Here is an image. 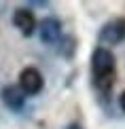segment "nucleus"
<instances>
[{
  "instance_id": "obj_1",
  "label": "nucleus",
  "mask_w": 125,
  "mask_h": 129,
  "mask_svg": "<svg viewBox=\"0 0 125 129\" xmlns=\"http://www.w3.org/2000/svg\"><path fill=\"white\" fill-rule=\"evenodd\" d=\"M91 70H93V85L102 95L110 93L117 78V61L115 55L106 47H97L91 55Z\"/></svg>"
},
{
  "instance_id": "obj_2",
  "label": "nucleus",
  "mask_w": 125,
  "mask_h": 129,
  "mask_svg": "<svg viewBox=\"0 0 125 129\" xmlns=\"http://www.w3.org/2000/svg\"><path fill=\"white\" fill-rule=\"evenodd\" d=\"M42 85H45V80H42V74L38 72L36 68H23L19 74V85L17 87L23 91V95H36L42 91Z\"/></svg>"
},
{
  "instance_id": "obj_3",
  "label": "nucleus",
  "mask_w": 125,
  "mask_h": 129,
  "mask_svg": "<svg viewBox=\"0 0 125 129\" xmlns=\"http://www.w3.org/2000/svg\"><path fill=\"white\" fill-rule=\"evenodd\" d=\"M38 36L45 45H55L62 38V21L55 17H45L38 23Z\"/></svg>"
},
{
  "instance_id": "obj_4",
  "label": "nucleus",
  "mask_w": 125,
  "mask_h": 129,
  "mask_svg": "<svg viewBox=\"0 0 125 129\" xmlns=\"http://www.w3.org/2000/svg\"><path fill=\"white\" fill-rule=\"evenodd\" d=\"M13 25L23 36H32L36 32V17L30 9H17L13 13Z\"/></svg>"
},
{
  "instance_id": "obj_5",
  "label": "nucleus",
  "mask_w": 125,
  "mask_h": 129,
  "mask_svg": "<svg viewBox=\"0 0 125 129\" xmlns=\"http://www.w3.org/2000/svg\"><path fill=\"white\" fill-rule=\"evenodd\" d=\"M0 98H2L4 106L11 108L13 112H19L23 108V104H26V95H23V91H21L17 85H7V87L0 91Z\"/></svg>"
},
{
  "instance_id": "obj_6",
  "label": "nucleus",
  "mask_w": 125,
  "mask_h": 129,
  "mask_svg": "<svg viewBox=\"0 0 125 129\" xmlns=\"http://www.w3.org/2000/svg\"><path fill=\"white\" fill-rule=\"evenodd\" d=\"M100 42H102V45H110V47L121 42V34H119V28H117L115 21H108L104 28H102V32H100Z\"/></svg>"
},
{
  "instance_id": "obj_7",
  "label": "nucleus",
  "mask_w": 125,
  "mask_h": 129,
  "mask_svg": "<svg viewBox=\"0 0 125 129\" xmlns=\"http://www.w3.org/2000/svg\"><path fill=\"white\" fill-rule=\"evenodd\" d=\"M74 49H77V40L72 36H66V38H59V53L64 57H72Z\"/></svg>"
},
{
  "instance_id": "obj_8",
  "label": "nucleus",
  "mask_w": 125,
  "mask_h": 129,
  "mask_svg": "<svg viewBox=\"0 0 125 129\" xmlns=\"http://www.w3.org/2000/svg\"><path fill=\"white\" fill-rule=\"evenodd\" d=\"M115 23H117V28H119L121 40H125V17H119V19H115Z\"/></svg>"
},
{
  "instance_id": "obj_9",
  "label": "nucleus",
  "mask_w": 125,
  "mask_h": 129,
  "mask_svg": "<svg viewBox=\"0 0 125 129\" xmlns=\"http://www.w3.org/2000/svg\"><path fill=\"white\" fill-rule=\"evenodd\" d=\"M119 106H121V108L125 110V91H123L121 95H119Z\"/></svg>"
},
{
  "instance_id": "obj_10",
  "label": "nucleus",
  "mask_w": 125,
  "mask_h": 129,
  "mask_svg": "<svg viewBox=\"0 0 125 129\" xmlns=\"http://www.w3.org/2000/svg\"><path fill=\"white\" fill-rule=\"evenodd\" d=\"M68 129H81V127H79V125H70Z\"/></svg>"
}]
</instances>
